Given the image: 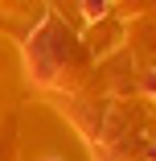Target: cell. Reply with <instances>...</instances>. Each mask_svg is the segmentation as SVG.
Masks as SVG:
<instances>
[{
	"instance_id": "1",
	"label": "cell",
	"mask_w": 156,
	"mask_h": 161,
	"mask_svg": "<svg viewBox=\"0 0 156 161\" xmlns=\"http://www.w3.org/2000/svg\"><path fill=\"white\" fill-rule=\"evenodd\" d=\"M82 8H86V17L95 21V17H103L107 13V0H82Z\"/></svg>"
},
{
	"instance_id": "2",
	"label": "cell",
	"mask_w": 156,
	"mask_h": 161,
	"mask_svg": "<svg viewBox=\"0 0 156 161\" xmlns=\"http://www.w3.org/2000/svg\"><path fill=\"white\" fill-rule=\"evenodd\" d=\"M45 161H58V157H45Z\"/></svg>"
}]
</instances>
